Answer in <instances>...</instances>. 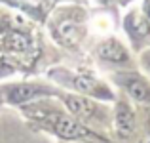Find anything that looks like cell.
Listing matches in <instances>:
<instances>
[{
    "mask_svg": "<svg viewBox=\"0 0 150 143\" xmlns=\"http://www.w3.org/2000/svg\"><path fill=\"white\" fill-rule=\"evenodd\" d=\"M144 63H146V67L150 69V54H146V55H144Z\"/></svg>",
    "mask_w": 150,
    "mask_h": 143,
    "instance_id": "cell-11",
    "label": "cell"
},
{
    "mask_svg": "<svg viewBox=\"0 0 150 143\" xmlns=\"http://www.w3.org/2000/svg\"><path fill=\"white\" fill-rule=\"evenodd\" d=\"M48 122L53 126L55 134L65 139H76V137H84V136H91L86 128H82L78 122H74L70 117L67 114H53L48 118Z\"/></svg>",
    "mask_w": 150,
    "mask_h": 143,
    "instance_id": "cell-1",
    "label": "cell"
},
{
    "mask_svg": "<svg viewBox=\"0 0 150 143\" xmlns=\"http://www.w3.org/2000/svg\"><path fill=\"white\" fill-rule=\"evenodd\" d=\"M103 2H108V0H103Z\"/></svg>",
    "mask_w": 150,
    "mask_h": 143,
    "instance_id": "cell-13",
    "label": "cell"
},
{
    "mask_svg": "<svg viewBox=\"0 0 150 143\" xmlns=\"http://www.w3.org/2000/svg\"><path fill=\"white\" fill-rule=\"evenodd\" d=\"M125 27H127L129 34H131L133 38H143L148 34V21L146 19H143L139 14H129L127 19H125Z\"/></svg>",
    "mask_w": 150,
    "mask_h": 143,
    "instance_id": "cell-8",
    "label": "cell"
},
{
    "mask_svg": "<svg viewBox=\"0 0 150 143\" xmlns=\"http://www.w3.org/2000/svg\"><path fill=\"white\" fill-rule=\"evenodd\" d=\"M82 27L80 23H76L74 19H63L57 25V38L63 42V44H78V40L82 38Z\"/></svg>",
    "mask_w": 150,
    "mask_h": 143,
    "instance_id": "cell-3",
    "label": "cell"
},
{
    "mask_svg": "<svg viewBox=\"0 0 150 143\" xmlns=\"http://www.w3.org/2000/svg\"><path fill=\"white\" fill-rule=\"evenodd\" d=\"M99 55L106 61L112 63H124L127 61V51L124 50V46L116 40H106L99 46Z\"/></svg>",
    "mask_w": 150,
    "mask_h": 143,
    "instance_id": "cell-4",
    "label": "cell"
},
{
    "mask_svg": "<svg viewBox=\"0 0 150 143\" xmlns=\"http://www.w3.org/2000/svg\"><path fill=\"white\" fill-rule=\"evenodd\" d=\"M141 143H150V139H143V141H141Z\"/></svg>",
    "mask_w": 150,
    "mask_h": 143,
    "instance_id": "cell-12",
    "label": "cell"
},
{
    "mask_svg": "<svg viewBox=\"0 0 150 143\" xmlns=\"http://www.w3.org/2000/svg\"><path fill=\"white\" fill-rule=\"evenodd\" d=\"M144 14H146L148 19H150V0H146V2H144Z\"/></svg>",
    "mask_w": 150,
    "mask_h": 143,
    "instance_id": "cell-10",
    "label": "cell"
},
{
    "mask_svg": "<svg viewBox=\"0 0 150 143\" xmlns=\"http://www.w3.org/2000/svg\"><path fill=\"white\" fill-rule=\"evenodd\" d=\"M42 90L36 88V86H27V84H19V86H8L6 94L8 99L11 103H23V101H29L33 99L34 95H38Z\"/></svg>",
    "mask_w": 150,
    "mask_h": 143,
    "instance_id": "cell-7",
    "label": "cell"
},
{
    "mask_svg": "<svg viewBox=\"0 0 150 143\" xmlns=\"http://www.w3.org/2000/svg\"><path fill=\"white\" fill-rule=\"evenodd\" d=\"M116 130H118V136L127 139L131 137L133 130H135V117H133L131 109H129L125 103H120L116 111Z\"/></svg>",
    "mask_w": 150,
    "mask_h": 143,
    "instance_id": "cell-2",
    "label": "cell"
},
{
    "mask_svg": "<svg viewBox=\"0 0 150 143\" xmlns=\"http://www.w3.org/2000/svg\"><path fill=\"white\" fill-rule=\"evenodd\" d=\"M122 84L127 88V92L131 94V97H135L141 103L150 101V88L144 84L141 78L137 77H122Z\"/></svg>",
    "mask_w": 150,
    "mask_h": 143,
    "instance_id": "cell-5",
    "label": "cell"
},
{
    "mask_svg": "<svg viewBox=\"0 0 150 143\" xmlns=\"http://www.w3.org/2000/svg\"><path fill=\"white\" fill-rule=\"evenodd\" d=\"M63 99H65L67 107H69L76 117H80V118H91L93 114H95V107H93L88 99L78 97V95H63Z\"/></svg>",
    "mask_w": 150,
    "mask_h": 143,
    "instance_id": "cell-6",
    "label": "cell"
},
{
    "mask_svg": "<svg viewBox=\"0 0 150 143\" xmlns=\"http://www.w3.org/2000/svg\"><path fill=\"white\" fill-rule=\"evenodd\" d=\"M30 40L21 33H10L6 36V48L8 50H13V51H25L29 50Z\"/></svg>",
    "mask_w": 150,
    "mask_h": 143,
    "instance_id": "cell-9",
    "label": "cell"
}]
</instances>
